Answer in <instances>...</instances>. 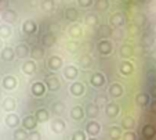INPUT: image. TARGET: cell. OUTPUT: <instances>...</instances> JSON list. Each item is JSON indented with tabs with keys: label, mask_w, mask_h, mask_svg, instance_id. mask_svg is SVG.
<instances>
[{
	"label": "cell",
	"mask_w": 156,
	"mask_h": 140,
	"mask_svg": "<svg viewBox=\"0 0 156 140\" xmlns=\"http://www.w3.org/2000/svg\"><path fill=\"white\" fill-rule=\"evenodd\" d=\"M109 22H111V25H112V27H123L124 22H126V17H124L123 13L116 11V13H113V14L111 15Z\"/></svg>",
	"instance_id": "cell-1"
},
{
	"label": "cell",
	"mask_w": 156,
	"mask_h": 140,
	"mask_svg": "<svg viewBox=\"0 0 156 140\" xmlns=\"http://www.w3.org/2000/svg\"><path fill=\"white\" fill-rule=\"evenodd\" d=\"M36 126H37V121L35 115H27L22 119V128L25 131H36Z\"/></svg>",
	"instance_id": "cell-2"
},
{
	"label": "cell",
	"mask_w": 156,
	"mask_h": 140,
	"mask_svg": "<svg viewBox=\"0 0 156 140\" xmlns=\"http://www.w3.org/2000/svg\"><path fill=\"white\" fill-rule=\"evenodd\" d=\"M156 136V128L152 123H145L142 126V137L145 140H152Z\"/></svg>",
	"instance_id": "cell-3"
},
{
	"label": "cell",
	"mask_w": 156,
	"mask_h": 140,
	"mask_svg": "<svg viewBox=\"0 0 156 140\" xmlns=\"http://www.w3.org/2000/svg\"><path fill=\"white\" fill-rule=\"evenodd\" d=\"M100 132H101V125L97 121H90V122L87 123V126H86V133H88L93 137L100 134Z\"/></svg>",
	"instance_id": "cell-4"
},
{
	"label": "cell",
	"mask_w": 156,
	"mask_h": 140,
	"mask_svg": "<svg viewBox=\"0 0 156 140\" xmlns=\"http://www.w3.org/2000/svg\"><path fill=\"white\" fill-rule=\"evenodd\" d=\"M97 49H98V51H100V54L108 56V54L112 53V43L109 42V40H106V39H104V40H101V42L98 43Z\"/></svg>",
	"instance_id": "cell-5"
},
{
	"label": "cell",
	"mask_w": 156,
	"mask_h": 140,
	"mask_svg": "<svg viewBox=\"0 0 156 140\" xmlns=\"http://www.w3.org/2000/svg\"><path fill=\"white\" fill-rule=\"evenodd\" d=\"M2 85H3V87L6 90H14L15 86H17V78L12 76V75H7V76L3 78Z\"/></svg>",
	"instance_id": "cell-6"
},
{
	"label": "cell",
	"mask_w": 156,
	"mask_h": 140,
	"mask_svg": "<svg viewBox=\"0 0 156 140\" xmlns=\"http://www.w3.org/2000/svg\"><path fill=\"white\" fill-rule=\"evenodd\" d=\"M46 85H47V87L51 90V92H57V90H59V87H61V83H59L58 78L54 76V75L47 76V79H46Z\"/></svg>",
	"instance_id": "cell-7"
},
{
	"label": "cell",
	"mask_w": 156,
	"mask_h": 140,
	"mask_svg": "<svg viewBox=\"0 0 156 140\" xmlns=\"http://www.w3.org/2000/svg\"><path fill=\"white\" fill-rule=\"evenodd\" d=\"M90 82H91V85L94 87L104 86V83H105V75H104L102 72H95V74L90 78Z\"/></svg>",
	"instance_id": "cell-8"
},
{
	"label": "cell",
	"mask_w": 156,
	"mask_h": 140,
	"mask_svg": "<svg viewBox=\"0 0 156 140\" xmlns=\"http://www.w3.org/2000/svg\"><path fill=\"white\" fill-rule=\"evenodd\" d=\"M36 31H37V25L32 20H28L22 24V32L27 35H33V33H36Z\"/></svg>",
	"instance_id": "cell-9"
},
{
	"label": "cell",
	"mask_w": 156,
	"mask_h": 140,
	"mask_svg": "<svg viewBox=\"0 0 156 140\" xmlns=\"http://www.w3.org/2000/svg\"><path fill=\"white\" fill-rule=\"evenodd\" d=\"M51 131L54 133H62L65 131V122L62 118H55L51 122Z\"/></svg>",
	"instance_id": "cell-10"
},
{
	"label": "cell",
	"mask_w": 156,
	"mask_h": 140,
	"mask_svg": "<svg viewBox=\"0 0 156 140\" xmlns=\"http://www.w3.org/2000/svg\"><path fill=\"white\" fill-rule=\"evenodd\" d=\"M30 89H32L33 96H36V97H41V96L46 93V85H44L43 82H35Z\"/></svg>",
	"instance_id": "cell-11"
},
{
	"label": "cell",
	"mask_w": 156,
	"mask_h": 140,
	"mask_svg": "<svg viewBox=\"0 0 156 140\" xmlns=\"http://www.w3.org/2000/svg\"><path fill=\"white\" fill-rule=\"evenodd\" d=\"M2 17H3V20L7 22V25H10V24H12V22H15V21H17L18 15H17V13H15L14 10H10V9H7V10H4V11H3V14H2Z\"/></svg>",
	"instance_id": "cell-12"
},
{
	"label": "cell",
	"mask_w": 156,
	"mask_h": 140,
	"mask_svg": "<svg viewBox=\"0 0 156 140\" xmlns=\"http://www.w3.org/2000/svg\"><path fill=\"white\" fill-rule=\"evenodd\" d=\"M21 69H22V72L27 75H33L36 72V63L32 61V60H28V61H25V63L22 64Z\"/></svg>",
	"instance_id": "cell-13"
},
{
	"label": "cell",
	"mask_w": 156,
	"mask_h": 140,
	"mask_svg": "<svg viewBox=\"0 0 156 140\" xmlns=\"http://www.w3.org/2000/svg\"><path fill=\"white\" fill-rule=\"evenodd\" d=\"M109 94L112 96V97H115V98L122 97V96H123V87H122V85L118 83V82L112 83L111 86H109Z\"/></svg>",
	"instance_id": "cell-14"
},
{
	"label": "cell",
	"mask_w": 156,
	"mask_h": 140,
	"mask_svg": "<svg viewBox=\"0 0 156 140\" xmlns=\"http://www.w3.org/2000/svg\"><path fill=\"white\" fill-rule=\"evenodd\" d=\"M14 53H15V57L24 58V57H27L28 54H29V49H28V46L25 45V43H20V45H17V47L14 49Z\"/></svg>",
	"instance_id": "cell-15"
},
{
	"label": "cell",
	"mask_w": 156,
	"mask_h": 140,
	"mask_svg": "<svg viewBox=\"0 0 156 140\" xmlns=\"http://www.w3.org/2000/svg\"><path fill=\"white\" fill-rule=\"evenodd\" d=\"M77 75H79V71H77V68L75 65H68L66 68L64 69V76L66 78V79H71V81H73V79H76Z\"/></svg>",
	"instance_id": "cell-16"
},
{
	"label": "cell",
	"mask_w": 156,
	"mask_h": 140,
	"mask_svg": "<svg viewBox=\"0 0 156 140\" xmlns=\"http://www.w3.org/2000/svg\"><path fill=\"white\" fill-rule=\"evenodd\" d=\"M62 67V58L58 56H53L50 57V60H48V68L51 69V71H57V69H59Z\"/></svg>",
	"instance_id": "cell-17"
},
{
	"label": "cell",
	"mask_w": 156,
	"mask_h": 140,
	"mask_svg": "<svg viewBox=\"0 0 156 140\" xmlns=\"http://www.w3.org/2000/svg\"><path fill=\"white\" fill-rule=\"evenodd\" d=\"M119 111H120V108H119V105L115 104V103H111V104H108L105 107V112L109 118H115V116H118Z\"/></svg>",
	"instance_id": "cell-18"
},
{
	"label": "cell",
	"mask_w": 156,
	"mask_h": 140,
	"mask_svg": "<svg viewBox=\"0 0 156 140\" xmlns=\"http://www.w3.org/2000/svg\"><path fill=\"white\" fill-rule=\"evenodd\" d=\"M6 123L9 128H17V126L20 125V116L12 112L9 114V115L6 116Z\"/></svg>",
	"instance_id": "cell-19"
},
{
	"label": "cell",
	"mask_w": 156,
	"mask_h": 140,
	"mask_svg": "<svg viewBox=\"0 0 156 140\" xmlns=\"http://www.w3.org/2000/svg\"><path fill=\"white\" fill-rule=\"evenodd\" d=\"M2 60H4V61H7V63H10V61H12V60L15 58V53L14 50H12V47H4L3 50H2Z\"/></svg>",
	"instance_id": "cell-20"
},
{
	"label": "cell",
	"mask_w": 156,
	"mask_h": 140,
	"mask_svg": "<svg viewBox=\"0 0 156 140\" xmlns=\"http://www.w3.org/2000/svg\"><path fill=\"white\" fill-rule=\"evenodd\" d=\"M35 118L37 121V123L46 122V121H48V111L46 108H39L35 114Z\"/></svg>",
	"instance_id": "cell-21"
},
{
	"label": "cell",
	"mask_w": 156,
	"mask_h": 140,
	"mask_svg": "<svg viewBox=\"0 0 156 140\" xmlns=\"http://www.w3.org/2000/svg\"><path fill=\"white\" fill-rule=\"evenodd\" d=\"M71 93L73 96H82L84 93V85L82 82H75V83L71 85Z\"/></svg>",
	"instance_id": "cell-22"
},
{
	"label": "cell",
	"mask_w": 156,
	"mask_h": 140,
	"mask_svg": "<svg viewBox=\"0 0 156 140\" xmlns=\"http://www.w3.org/2000/svg\"><path fill=\"white\" fill-rule=\"evenodd\" d=\"M77 17H79V11L75 7H68V9L65 10V18L68 21H76Z\"/></svg>",
	"instance_id": "cell-23"
},
{
	"label": "cell",
	"mask_w": 156,
	"mask_h": 140,
	"mask_svg": "<svg viewBox=\"0 0 156 140\" xmlns=\"http://www.w3.org/2000/svg\"><path fill=\"white\" fill-rule=\"evenodd\" d=\"M122 126H123V129H127V132H130L136 126V119L133 118V116H124L122 119Z\"/></svg>",
	"instance_id": "cell-24"
},
{
	"label": "cell",
	"mask_w": 156,
	"mask_h": 140,
	"mask_svg": "<svg viewBox=\"0 0 156 140\" xmlns=\"http://www.w3.org/2000/svg\"><path fill=\"white\" fill-rule=\"evenodd\" d=\"M71 116L75 121H79V119H82L83 116H84V110H83L80 105H75L71 110Z\"/></svg>",
	"instance_id": "cell-25"
},
{
	"label": "cell",
	"mask_w": 156,
	"mask_h": 140,
	"mask_svg": "<svg viewBox=\"0 0 156 140\" xmlns=\"http://www.w3.org/2000/svg\"><path fill=\"white\" fill-rule=\"evenodd\" d=\"M98 114H100V108H98L97 104H88L87 105V115L91 121H94V118H97Z\"/></svg>",
	"instance_id": "cell-26"
},
{
	"label": "cell",
	"mask_w": 156,
	"mask_h": 140,
	"mask_svg": "<svg viewBox=\"0 0 156 140\" xmlns=\"http://www.w3.org/2000/svg\"><path fill=\"white\" fill-rule=\"evenodd\" d=\"M57 38L54 33H46V35L43 36V46L44 47H51V46H54V43H55Z\"/></svg>",
	"instance_id": "cell-27"
},
{
	"label": "cell",
	"mask_w": 156,
	"mask_h": 140,
	"mask_svg": "<svg viewBox=\"0 0 156 140\" xmlns=\"http://www.w3.org/2000/svg\"><path fill=\"white\" fill-rule=\"evenodd\" d=\"M136 103L140 107H145L149 103V94H147V93H138L136 96Z\"/></svg>",
	"instance_id": "cell-28"
},
{
	"label": "cell",
	"mask_w": 156,
	"mask_h": 140,
	"mask_svg": "<svg viewBox=\"0 0 156 140\" xmlns=\"http://www.w3.org/2000/svg\"><path fill=\"white\" fill-rule=\"evenodd\" d=\"M3 110L7 111V112L11 114V111L15 110V100L12 97H7L4 98V101H3Z\"/></svg>",
	"instance_id": "cell-29"
},
{
	"label": "cell",
	"mask_w": 156,
	"mask_h": 140,
	"mask_svg": "<svg viewBox=\"0 0 156 140\" xmlns=\"http://www.w3.org/2000/svg\"><path fill=\"white\" fill-rule=\"evenodd\" d=\"M133 54H134V50H133V47L130 45H123L120 47L122 58H130V57H133Z\"/></svg>",
	"instance_id": "cell-30"
},
{
	"label": "cell",
	"mask_w": 156,
	"mask_h": 140,
	"mask_svg": "<svg viewBox=\"0 0 156 140\" xmlns=\"http://www.w3.org/2000/svg\"><path fill=\"white\" fill-rule=\"evenodd\" d=\"M30 57H32V61L41 60L44 57V49L43 47H33V50L30 51Z\"/></svg>",
	"instance_id": "cell-31"
},
{
	"label": "cell",
	"mask_w": 156,
	"mask_h": 140,
	"mask_svg": "<svg viewBox=\"0 0 156 140\" xmlns=\"http://www.w3.org/2000/svg\"><path fill=\"white\" fill-rule=\"evenodd\" d=\"M14 140H27L28 139V132L24 128H17L15 132L12 133Z\"/></svg>",
	"instance_id": "cell-32"
},
{
	"label": "cell",
	"mask_w": 156,
	"mask_h": 140,
	"mask_svg": "<svg viewBox=\"0 0 156 140\" xmlns=\"http://www.w3.org/2000/svg\"><path fill=\"white\" fill-rule=\"evenodd\" d=\"M109 137L112 140H119L122 137V129L119 126H112L109 128Z\"/></svg>",
	"instance_id": "cell-33"
},
{
	"label": "cell",
	"mask_w": 156,
	"mask_h": 140,
	"mask_svg": "<svg viewBox=\"0 0 156 140\" xmlns=\"http://www.w3.org/2000/svg\"><path fill=\"white\" fill-rule=\"evenodd\" d=\"M68 33L72 36V38H80V36H82V28H80L77 24H73L69 27Z\"/></svg>",
	"instance_id": "cell-34"
},
{
	"label": "cell",
	"mask_w": 156,
	"mask_h": 140,
	"mask_svg": "<svg viewBox=\"0 0 156 140\" xmlns=\"http://www.w3.org/2000/svg\"><path fill=\"white\" fill-rule=\"evenodd\" d=\"M11 33H12V29H11V27H10V25H7V24L0 25V39L9 38Z\"/></svg>",
	"instance_id": "cell-35"
},
{
	"label": "cell",
	"mask_w": 156,
	"mask_h": 140,
	"mask_svg": "<svg viewBox=\"0 0 156 140\" xmlns=\"http://www.w3.org/2000/svg\"><path fill=\"white\" fill-rule=\"evenodd\" d=\"M91 63H93L91 57L87 56V54H84V56H82L79 58V64H80V67H83V68H90V67H91Z\"/></svg>",
	"instance_id": "cell-36"
},
{
	"label": "cell",
	"mask_w": 156,
	"mask_h": 140,
	"mask_svg": "<svg viewBox=\"0 0 156 140\" xmlns=\"http://www.w3.org/2000/svg\"><path fill=\"white\" fill-rule=\"evenodd\" d=\"M120 72L123 75H130L133 72V64L129 63V61H123L120 64Z\"/></svg>",
	"instance_id": "cell-37"
},
{
	"label": "cell",
	"mask_w": 156,
	"mask_h": 140,
	"mask_svg": "<svg viewBox=\"0 0 156 140\" xmlns=\"http://www.w3.org/2000/svg\"><path fill=\"white\" fill-rule=\"evenodd\" d=\"M98 32L102 38H108V36L112 35V28H111V25H101Z\"/></svg>",
	"instance_id": "cell-38"
},
{
	"label": "cell",
	"mask_w": 156,
	"mask_h": 140,
	"mask_svg": "<svg viewBox=\"0 0 156 140\" xmlns=\"http://www.w3.org/2000/svg\"><path fill=\"white\" fill-rule=\"evenodd\" d=\"M95 9H97L98 11H105V10L109 9V2L108 0H97Z\"/></svg>",
	"instance_id": "cell-39"
},
{
	"label": "cell",
	"mask_w": 156,
	"mask_h": 140,
	"mask_svg": "<svg viewBox=\"0 0 156 140\" xmlns=\"http://www.w3.org/2000/svg\"><path fill=\"white\" fill-rule=\"evenodd\" d=\"M65 111V104L61 101H57L53 104V112L55 114V115H59V114H62Z\"/></svg>",
	"instance_id": "cell-40"
},
{
	"label": "cell",
	"mask_w": 156,
	"mask_h": 140,
	"mask_svg": "<svg viewBox=\"0 0 156 140\" xmlns=\"http://www.w3.org/2000/svg\"><path fill=\"white\" fill-rule=\"evenodd\" d=\"M84 22H86L87 25H95V24L98 22V15H97V14H94V13H91V14L86 15Z\"/></svg>",
	"instance_id": "cell-41"
},
{
	"label": "cell",
	"mask_w": 156,
	"mask_h": 140,
	"mask_svg": "<svg viewBox=\"0 0 156 140\" xmlns=\"http://www.w3.org/2000/svg\"><path fill=\"white\" fill-rule=\"evenodd\" d=\"M41 9L44 11H51L54 9V2L53 0H43L41 2Z\"/></svg>",
	"instance_id": "cell-42"
},
{
	"label": "cell",
	"mask_w": 156,
	"mask_h": 140,
	"mask_svg": "<svg viewBox=\"0 0 156 140\" xmlns=\"http://www.w3.org/2000/svg\"><path fill=\"white\" fill-rule=\"evenodd\" d=\"M72 140H86V133L83 131H76L72 136Z\"/></svg>",
	"instance_id": "cell-43"
},
{
	"label": "cell",
	"mask_w": 156,
	"mask_h": 140,
	"mask_svg": "<svg viewBox=\"0 0 156 140\" xmlns=\"http://www.w3.org/2000/svg\"><path fill=\"white\" fill-rule=\"evenodd\" d=\"M77 49H79V45L75 42H68V45H66V50L71 51V53H76Z\"/></svg>",
	"instance_id": "cell-44"
},
{
	"label": "cell",
	"mask_w": 156,
	"mask_h": 140,
	"mask_svg": "<svg viewBox=\"0 0 156 140\" xmlns=\"http://www.w3.org/2000/svg\"><path fill=\"white\" fill-rule=\"evenodd\" d=\"M27 140H41V136L37 131H32L29 134H28V139Z\"/></svg>",
	"instance_id": "cell-45"
},
{
	"label": "cell",
	"mask_w": 156,
	"mask_h": 140,
	"mask_svg": "<svg viewBox=\"0 0 156 140\" xmlns=\"http://www.w3.org/2000/svg\"><path fill=\"white\" fill-rule=\"evenodd\" d=\"M77 3H79L80 7L86 9V7H91L93 6V0H77Z\"/></svg>",
	"instance_id": "cell-46"
},
{
	"label": "cell",
	"mask_w": 156,
	"mask_h": 140,
	"mask_svg": "<svg viewBox=\"0 0 156 140\" xmlns=\"http://www.w3.org/2000/svg\"><path fill=\"white\" fill-rule=\"evenodd\" d=\"M123 140H137V136L134 132H126V133L123 134Z\"/></svg>",
	"instance_id": "cell-47"
},
{
	"label": "cell",
	"mask_w": 156,
	"mask_h": 140,
	"mask_svg": "<svg viewBox=\"0 0 156 140\" xmlns=\"http://www.w3.org/2000/svg\"><path fill=\"white\" fill-rule=\"evenodd\" d=\"M129 32L131 33V35H137V33H140V28L137 27V25H130V27H129Z\"/></svg>",
	"instance_id": "cell-48"
},
{
	"label": "cell",
	"mask_w": 156,
	"mask_h": 140,
	"mask_svg": "<svg viewBox=\"0 0 156 140\" xmlns=\"http://www.w3.org/2000/svg\"><path fill=\"white\" fill-rule=\"evenodd\" d=\"M151 111L156 114V100H155V101L152 103V104H151Z\"/></svg>",
	"instance_id": "cell-49"
},
{
	"label": "cell",
	"mask_w": 156,
	"mask_h": 140,
	"mask_svg": "<svg viewBox=\"0 0 156 140\" xmlns=\"http://www.w3.org/2000/svg\"><path fill=\"white\" fill-rule=\"evenodd\" d=\"M7 4H9V2H7V0H4V2H0V7H6Z\"/></svg>",
	"instance_id": "cell-50"
},
{
	"label": "cell",
	"mask_w": 156,
	"mask_h": 140,
	"mask_svg": "<svg viewBox=\"0 0 156 140\" xmlns=\"http://www.w3.org/2000/svg\"><path fill=\"white\" fill-rule=\"evenodd\" d=\"M152 60H153V61H156V51H153V53H152Z\"/></svg>",
	"instance_id": "cell-51"
},
{
	"label": "cell",
	"mask_w": 156,
	"mask_h": 140,
	"mask_svg": "<svg viewBox=\"0 0 156 140\" xmlns=\"http://www.w3.org/2000/svg\"><path fill=\"white\" fill-rule=\"evenodd\" d=\"M2 46H3V40L0 39V49H2Z\"/></svg>",
	"instance_id": "cell-52"
},
{
	"label": "cell",
	"mask_w": 156,
	"mask_h": 140,
	"mask_svg": "<svg viewBox=\"0 0 156 140\" xmlns=\"http://www.w3.org/2000/svg\"><path fill=\"white\" fill-rule=\"evenodd\" d=\"M90 140H98V139H95V137H91V139H90Z\"/></svg>",
	"instance_id": "cell-53"
}]
</instances>
